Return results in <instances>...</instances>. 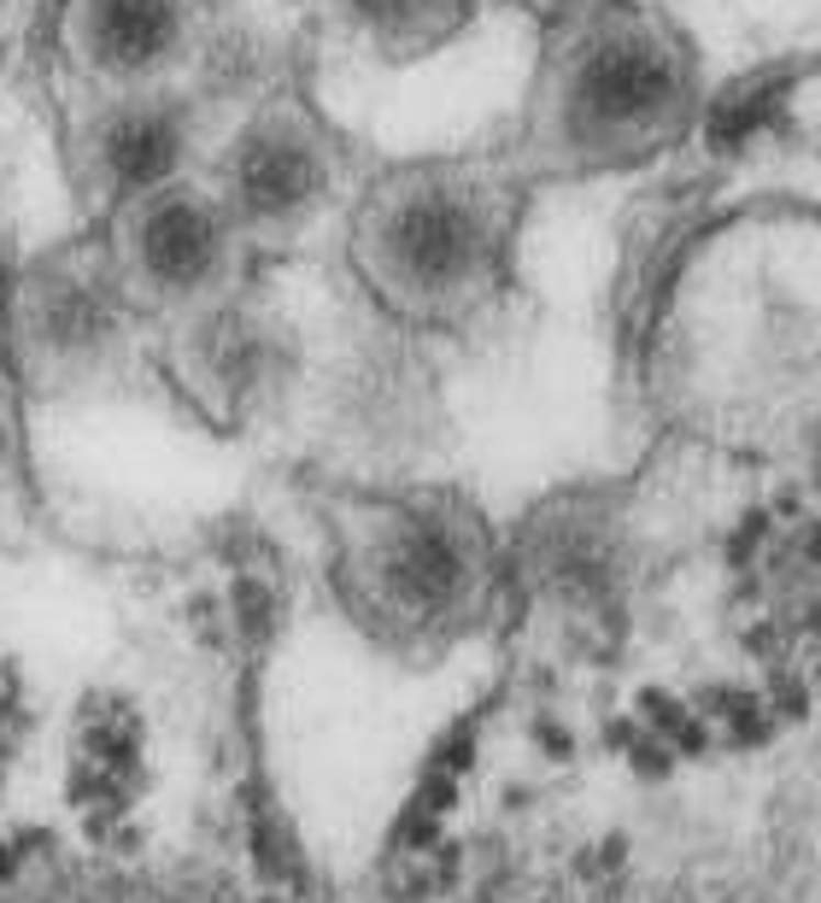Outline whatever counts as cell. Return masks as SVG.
<instances>
[{"instance_id":"obj_1","label":"cell","mask_w":821,"mask_h":903,"mask_svg":"<svg viewBox=\"0 0 821 903\" xmlns=\"http://www.w3.org/2000/svg\"><path fill=\"white\" fill-rule=\"evenodd\" d=\"M705 94V54L670 7L605 0L540 30L505 153L535 189L634 177L698 129Z\"/></svg>"},{"instance_id":"obj_2","label":"cell","mask_w":821,"mask_h":903,"mask_svg":"<svg viewBox=\"0 0 821 903\" xmlns=\"http://www.w3.org/2000/svg\"><path fill=\"white\" fill-rule=\"evenodd\" d=\"M535 182L499 147L405 153L358 177L340 217L347 270L382 317L447 335L487 317L517 276Z\"/></svg>"},{"instance_id":"obj_3","label":"cell","mask_w":821,"mask_h":903,"mask_svg":"<svg viewBox=\"0 0 821 903\" xmlns=\"http://www.w3.org/2000/svg\"><path fill=\"white\" fill-rule=\"evenodd\" d=\"M340 605L387 645H440L482 617L499 546L452 487H358L329 505Z\"/></svg>"},{"instance_id":"obj_4","label":"cell","mask_w":821,"mask_h":903,"mask_svg":"<svg viewBox=\"0 0 821 903\" xmlns=\"http://www.w3.org/2000/svg\"><path fill=\"white\" fill-rule=\"evenodd\" d=\"M205 182L224 200L252 259L312 241L323 224L347 217L358 159L347 129L323 112L305 82H270L224 117L205 147Z\"/></svg>"},{"instance_id":"obj_5","label":"cell","mask_w":821,"mask_h":903,"mask_svg":"<svg viewBox=\"0 0 821 903\" xmlns=\"http://www.w3.org/2000/svg\"><path fill=\"white\" fill-rule=\"evenodd\" d=\"M89 229L100 235L142 323L177 329V323L247 294L252 247L224 212V200L212 194L205 170H188Z\"/></svg>"},{"instance_id":"obj_6","label":"cell","mask_w":821,"mask_h":903,"mask_svg":"<svg viewBox=\"0 0 821 903\" xmlns=\"http://www.w3.org/2000/svg\"><path fill=\"white\" fill-rule=\"evenodd\" d=\"M212 135L200 82L71 94L59 117V170L82 224H100L130 200L200 170Z\"/></svg>"},{"instance_id":"obj_7","label":"cell","mask_w":821,"mask_h":903,"mask_svg":"<svg viewBox=\"0 0 821 903\" xmlns=\"http://www.w3.org/2000/svg\"><path fill=\"white\" fill-rule=\"evenodd\" d=\"M142 312L94 229L36 252L12 287V352L42 394H71L124 364Z\"/></svg>"},{"instance_id":"obj_8","label":"cell","mask_w":821,"mask_h":903,"mask_svg":"<svg viewBox=\"0 0 821 903\" xmlns=\"http://www.w3.org/2000/svg\"><path fill=\"white\" fill-rule=\"evenodd\" d=\"M217 30V0H54L47 42L71 94H117L194 82Z\"/></svg>"},{"instance_id":"obj_9","label":"cell","mask_w":821,"mask_h":903,"mask_svg":"<svg viewBox=\"0 0 821 903\" xmlns=\"http://www.w3.org/2000/svg\"><path fill=\"white\" fill-rule=\"evenodd\" d=\"M165 352L182 399L205 422H224V429H241L247 417H259L288 376V347L277 323L252 312L247 294L165 329Z\"/></svg>"},{"instance_id":"obj_10","label":"cell","mask_w":821,"mask_h":903,"mask_svg":"<svg viewBox=\"0 0 821 903\" xmlns=\"http://www.w3.org/2000/svg\"><path fill=\"white\" fill-rule=\"evenodd\" d=\"M487 0H317L323 30L370 65H423L482 19Z\"/></svg>"},{"instance_id":"obj_11","label":"cell","mask_w":821,"mask_h":903,"mask_svg":"<svg viewBox=\"0 0 821 903\" xmlns=\"http://www.w3.org/2000/svg\"><path fill=\"white\" fill-rule=\"evenodd\" d=\"M510 7H522L528 19H535V24L546 30V24L575 19V12H587V7H605V0H510Z\"/></svg>"}]
</instances>
